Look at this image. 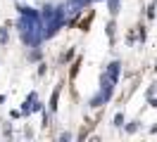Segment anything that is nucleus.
<instances>
[{"label":"nucleus","mask_w":157,"mask_h":142,"mask_svg":"<svg viewBox=\"0 0 157 142\" xmlns=\"http://www.w3.org/2000/svg\"><path fill=\"white\" fill-rule=\"evenodd\" d=\"M138 130V121H133L131 126H126V133H136Z\"/></svg>","instance_id":"nucleus-3"},{"label":"nucleus","mask_w":157,"mask_h":142,"mask_svg":"<svg viewBox=\"0 0 157 142\" xmlns=\"http://www.w3.org/2000/svg\"><path fill=\"white\" fill-rule=\"evenodd\" d=\"M107 5H109V12H112V14H117V7H119V0H107Z\"/></svg>","instance_id":"nucleus-1"},{"label":"nucleus","mask_w":157,"mask_h":142,"mask_svg":"<svg viewBox=\"0 0 157 142\" xmlns=\"http://www.w3.org/2000/svg\"><path fill=\"white\" fill-rule=\"evenodd\" d=\"M114 126H117V128L124 126V114H117V116H114Z\"/></svg>","instance_id":"nucleus-2"}]
</instances>
